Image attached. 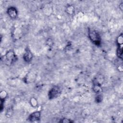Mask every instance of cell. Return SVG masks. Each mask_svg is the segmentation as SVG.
Here are the masks:
<instances>
[{
	"label": "cell",
	"instance_id": "cell-2",
	"mask_svg": "<svg viewBox=\"0 0 123 123\" xmlns=\"http://www.w3.org/2000/svg\"><path fill=\"white\" fill-rule=\"evenodd\" d=\"M60 93V88L58 86H55L52 88L51 90L49 91V96L50 99H52L59 96Z\"/></svg>",
	"mask_w": 123,
	"mask_h": 123
},
{
	"label": "cell",
	"instance_id": "cell-7",
	"mask_svg": "<svg viewBox=\"0 0 123 123\" xmlns=\"http://www.w3.org/2000/svg\"><path fill=\"white\" fill-rule=\"evenodd\" d=\"M117 55L120 58H122L123 57V47L122 45H120L119 48L117 49Z\"/></svg>",
	"mask_w": 123,
	"mask_h": 123
},
{
	"label": "cell",
	"instance_id": "cell-10",
	"mask_svg": "<svg viewBox=\"0 0 123 123\" xmlns=\"http://www.w3.org/2000/svg\"><path fill=\"white\" fill-rule=\"evenodd\" d=\"M96 100H97V101H98V102H100V101H101V100H102L101 96H100V95L98 96L97 97V98H96Z\"/></svg>",
	"mask_w": 123,
	"mask_h": 123
},
{
	"label": "cell",
	"instance_id": "cell-9",
	"mask_svg": "<svg viewBox=\"0 0 123 123\" xmlns=\"http://www.w3.org/2000/svg\"><path fill=\"white\" fill-rule=\"evenodd\" d=\"M61 122H62V123H70V122H72L71 121H70L69 120H68V119H62V120L61 121Z\"/></svg>",
	"mask_w": 123,
	"mask_h": 123
},
{
	"label": "cell",
	"instance_id": "cell-1",
	"mask_svg": "<svg viewBox=\"0 0 123 123\" xmlns=\"http://www.w3.org/2000/svg\"><path fill=\"white\" fill-rule=\"evenodd\" d=\"M88 36L90 39L96 45H98L100 44V36L97 33V32H96L94 30H90L89 31Z\"/></svg>",
	"mask_w": 123,
	"mask_h": 123
},
{
	"label": "cell",
	"instance_id": "cell-4",
	"mask_svg": "<svg viewBox=\"0 0 123 123\" xmlns=\"http://www.w3.org/2000/svg\"><path fill=\"white\" fill-rule=\"evenodd\" d=\"M7 12L9 14V15L12 18H15L17 15V11L16 9L14 7H10L8 8Z\"/></svg>",
	"mask_w": 123,
	"mask_h": 123
},
{
	"label": "cell",
	"instance_id": "cell-8",
	"mask_svg": "<svg viewBox=\"0 0 123 123\" xmlns=\"http://www.w3.org/2000/svg\"><path fill=\"white\" fill-rule=\"evenodd\" d=\"M94 90L96 93H99L101 91V88H100V86H98V85H94Z\"/></svg>",
	"mask_w": 123,
	"mask_h": 123
},
{
	"label": "cell",
	"instance_id": "cell-3",
	"mask_svg": "<svg viewBox=\"0 0 123 123\" xmlns=\"http://www.w3.org/2000/svg\"><path fill=\"white\" fill-rule=\"evenodd\" d=\"M6 60L9 62H12L15 60V55L12 50L9 51L5 55Z\"/></svg>",
	"mask_w": 123,
	"mask_h": 123
},
{
	"label": "cell",
	"instance_id": "cell-5",
	"mask_svg": "<svg viewBox=\"0 0 123 123\" xmlns=\"http://www.w3.org/2000/svg\"><path fill=\"white\" fill-rule=\"evenodd\" d=\"M40 113L38 111H36L32 113L29 117V120L30 122H35L38 120L40 118Z\"/></svg>",
	"mask_w": 123,
	"mask_h": 123
},
{
	"label": "cell",
	"instance_id": "cell-6",
	"mask_svg": "<svg viewBox=\"0 0 123 123\" xmlns=\"http://www.w3.org/2000/svg\"><path fill=\"white\" fill-rule=\"evenodd\" d=\"M32 57L33 56L32 53L30 52L29 50H27L24 56V58L25 61L27 62H30L32 59Z\"/></svg>",
	"mask_w": 123,
	"mask_h": 123
}]
</instances>
